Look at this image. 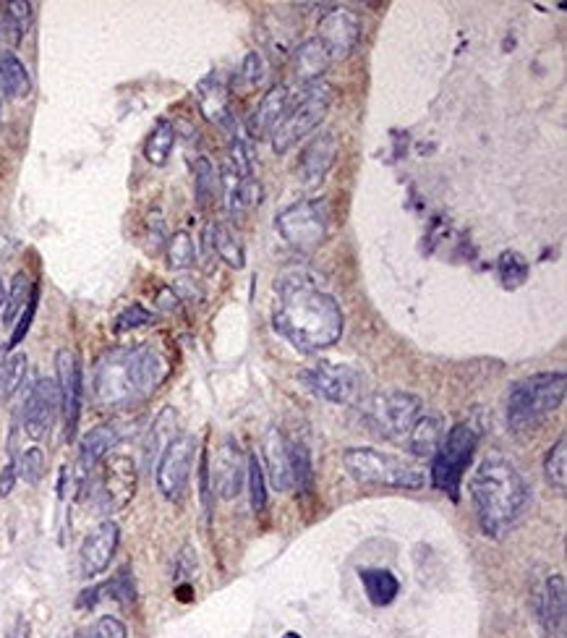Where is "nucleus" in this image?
I'll list each match as a JSON object with an SVG mask.
<instances>
[{
	"instance_id": "1",
	"label": "nucleus",
	"mask_w": 567,
	"mask_h": 638,
	"mask_svg": "<svg viewBox=\"0 0 567 638\" xmlns=\"http://www.w3.org/2000/svg\"><path fill=\"white\" fill-rule=\"evenodd\" d=\"M272 322L298 351L314 353L335 346L343 335L345 314L332 293L322 291L304 270H288L275 280Z\"/></svg>"
},
{
	"instance_id": "2",
	"label": "nucleus",
	"mask_w": 567,
	"mask_h": 638,
	"mask_svg": "<svg viewBox=\"0 0 567 638\" xmlns=\"http://www.w3.org/2000/svg\"><path fill=\"white\" fill-rule=\"evenodd\" d=\"M170 364L152 343L121 346L102 353L92 372V398L105 411H123L144 403L165 382Z\"/></svg>"
},
{
	"instance_id": "3",
	"label": "nucleus",
	"mask_w": 567,
	"mask_h": 638,
	"mask_svg": "<svg viewBox=\"0 0 567 638\" xmlns=\"http://www.w3.org/2000/svg\"><path fill=\"white\" fill-rule=\"evenodd\" d=\"M471 500L476 518L486 537L500 539L531 505V489L518 469L507 458L489 455L473 471Z\"/></svg>"
},
{
	"instance_id": "4",
	"label": "nucleus",
	"mask_w": 567,
	"mask_h": 638,
	"mask_svg": "<svg viewBox=\"0 0 567 638\" xmlns=\"http://www.w3.org/2000/svg\"><path fill=\"white\" fill-rule=\"evenodd\" d=\"M565 372H539L507 390V424L515 435H531L565 403Z\"/></svg>"
},
{
	"instance_id": "5",
	"label": "nucleus",
	"mask_w": 567,
	"mask_h": 638,
	"mask_svg": "<svg viewBox=\"0 0 567 638\" xmlns=\"http://www.w3.org/2000/svg\"><path fill=\"white\" fill-rule=\"evenodd\" d=\"M343 463L348 474L358 484L392 489H421L426 487V471L408 458L385 453L377 448H348L343 453Z\"/></svg>"
},
{
	"instance_id": "6",
	"label": "nucleus",
	"mask_w": 567,
	"mask_h": 638,
	"mask_svg": "<svg viewBox=\"0 0 567 638\" xmlns=\"http://www.w3.org/2000/svg\"><path fill=\"white\" fill-rule=\"evenodd\" d=\"M332 102H335V89L327 82H314L306 84L301 89V95L296 100L288 102V110H285L283 121L272 131V150L277 155H285L288 150H293L304 136H309L311 131L317 129L319 123L324 121V116L330 113Z\"/></svg>"
},
{
	"instance_id": "7",
	"label": "nucleus",
	"mask_w": 567,
	"mask_h": 638,
	"mask_svg": "<svg viewBox=\"0 0 567 638\" xmlns=\"http://www.w3.org/2000/svg\"><path fill=\"white\" fill-rule=\"evenodd\" d=\"M330 204L322 197L298 199L277 212L275 231L298 254H314L330 233Z\"/></svg>"
},
{
	"instance_id": "8",
	"label": "nucleus",
	"mask_w": 567,
	"mask_h": 638,
	"mask_svg": "<svg viewBox=\"0 0 567 638\" xmlns=\"http://www.w3.org/2000/svg\"><path fill=\"white\" fill-rule=\"evenodd\" d=\"M476 445H479L476 429L460 421L453 429H447L442 442H439L437 453L432 455L429 482H432L434 489L445 492L450 500H458L460 482H463L473 455H476Z\"/></svg>"
},
{
	"instance_id": "9",
	"label": "nucleus",
	"mask_w": 567,
	"mask_h": 638,
	"mask_svg": "<svg viewBox=\"0 0 567 638\" xmlns=\"http://www.w3.org/2000/svg\"><path fill=\"white\" fill-rule=\"evenodd\" d=\"M361 416L379 437L387 440H405L411 432L413 421L421 416L419 395L405 393V390H382V393L366 395L358 401Z\"/></svg>"
},
{
	"instance_id": "10",
	"label": "nucleus",
	"mask_w": 567,
	"mask_h": 638,
	"mask_svg": "<svg viewBox=\"0 0 567 638\" xmlns=\"http://www.w3.org/2000/svg\"><path fill=\"white\" fill-rule=\"evenodd\" d=\"M139 487V469L129 453H110L97 466L95 503L102 513H121L129 508Z\"/></svg>"
},
{
	"instance_id": "11",
	"label": "nucleus",
	"mask_w": 567,
	"mask_h": 638,
	"mask_svg": "<svg viewBox=\"0 0 567 638\" xmlns=\"http://www.w3.org/2000/svg\"><path fill=\"white\" fill-rule=\"evenodd\" d=\"M196 440L191 435H178L162 450L160 461L155 466V484L160 495L168 503H181L186 489H189L191 471H194Z\"/></svg>"
},
{
	"instance_id": "12",
	"label": "nucleus",
	"mask_w": 567,
	"mask_h": 638,
	"mask_svg": "<svg viewBox=\"0 0 567 638\" xmlns=\"http://www.w3.org/2000/svg\"><path fill=\"white\" fill-rule=\"evenodd\" d=\"M55 372H58L55 385H58V398H61L63 435H66V442H74L81 419V398H84V374H81V361L76 351L61 348L55 353Z\"/></svg>"
},
{
	"instance_id": "13",
	"label": "nucleus",
	"mask_w": 567,
	"mask_h": 638,
	"mask_svg": "<svg viewBox=\"0 0 567 638\" xmlns=\"http://www.w3.org/2000/svg\"><path fill=\"white\" fill-rule=\"evenodd\" d=\"M301 382L311 393L338 406H351L361 395V374L348 364H319L314 369L301 372Z\"/></svg>"
},
{
	"instance_id": "14",
	"label": "nucleus",
	"mask_w": 567,
	"mask_h": 638,
	"mask_svg": "<svg viewBox=\"0 0 567 638\" xmlns=\"http://www.w3.org/2000/svg\"><path fill=\"white\" fill-rule=\"evenodd\" d=\"M61 411L58 385L50 377H40L29 387L24 406H21V427L32 440H42L55 424V416Z\"/></svg>"
},
{
	"instance_id": "15",
	"label": "nucleus",
	"mask_w": 567,
	"mask_h": 638,
	"mask_svg": "<svg viewBox=\"0 0 567 638\" xmlns=\"http://www.w3.org/2000/svg\"><path fill=\"white\" fill-rule=\"evenodd\" d=\"M207 466H210V487L212 495L220 497V500H233L241 492L243 482H246V466H249V458L243 455V450L238 448L236 440H223L217 445V450L212 453V458H207Z\"/></svg>"
},
{
	"instance_id": "16",
	"label": "nucleus",
	"mask_w": 567,
	"mask_h": 638,
	"mask_svg": "<svg viewBox=\"0 0 567 638\" xmlns=\"http://www.w3.org/2000/svg\"><path fill=\"white\" fill-rule=\"evenodd\" d=\"M361 16L351 8H335L324 14L317 27V40L322 42L332 61H343L361 42Z\"/></svg>"
},
{
	"instance_id": "17",
	"label": "nucleus",
	"mask_w": 567,
	"mask_h": 638,
	"mask_svg": "<svg viewBox=\"0 0 567 638\" xmlns=\"http://www.w3.org/2000/svg\"><path fill=\"white\" fill-rule=\"evenodd\" d=\"M121 544V529L115 521L97 523L95 529L89 531L79 550V568L84 578H97L100 573L108 571V565L113 563L115 552Z\"/></svg>"
},
{
	"instance_id": "18",
	"label": "nucleus",
	"mask_w": 567,
	"mask_h": 638,
	"mask_svg": "<svg viewBox=\"0 0 567 638\" xmlns=\"http://www.w3.org/2000/svg\"><path fill=\"white\" fill-rule=\"evenodd\" d=\"M340 155V142L335 134H319L314 136L298 157L296 176L298 184L304 189H314L324 181V176L330 173L332 165L338 163Z\"/></svg>"
},
{
	"instance_id": "19",
	"label": "nucleus",
	"mask_w": 567,
	"mask_h": 638,
	"mask_svg": "<svg viewBox=\"0 0 567 638\" xmlns=\"http://www.w3.org/2000/svg\"><path fill=\"white\" fill-rule=\"evenodd\" d=\"M121 442V429L115 424H100V427L89 429L87 435L79 442V455H76V474L79 484L89 482L95 469L110 455V450Z\"/></svg>"
},
{
	"instance_id": "20",
	"label": "nucleus",
	"mask_w": 567,
	"mask_h": 638,
	"mask_svg": "<svg viewBox=\"0 0 567 638\" xmlns=\"http://www.w3.org/2000/svg\"><path fill=\"white\" fill-rule=\"evenodd\" d=\"M262 469L270 479L275 492H291L293 489V463H291V440L280 432L270 429L262 442Z\"/></svg>"
},
{
	"instance_id": "21",
	"label": "nucleus",
	"mask_w": 567,
	"mask_h": 638,
	"mask_svg": "<svg viewBox=\"0 0 567 638\" xmlns=\"http://www.w3.org/2000/svg\"><path fill=\"white\" fill-rule=\"evenodd\" d=\"M539 610L541 628L549 638H565V618H567V591H565V576L562 573H552L547 578V584L541 589V597L536 602Z\"/></svg>"
},
{
	"instance_id": "22",
	"label": "nucleus",
	"mask_w": 567,
	"mask_h": 638,
	"mask_svg": "<svg viewBox=\"0 0 567 638\" xmlns=\"http://www.w3.org/2000/svg\"><path fill=\"white\" fill-rule=\"evenodd\" d=\"M288 102H291V92L285 84H277L272 87L267 95L262 97V102L257 105V110L249 116V123H246V129H249V136L254 139H262V136H270L272 131L280 126L283 121L285 110H288Z\"/></svg>"
},
{
	"instance_id": "23",
	"label": "nucleus",
	"mask_w": 567,
	"mask_h": 638,
	"mask_svg": "<svg viewBox=\"0 0 567 638\" xmlns=\"http://www.w3.org/2000/svg\"><path fill=\"white\" fill-rule=\"evenodd\" d=\"M204 244H207V249H210L217 259H223L228 267L241 270V267L246 265L243 241L228 223H220V220L207 223V228H204Z\"/></svg>"
},
{
	"instance_id": "24",
	"label": "nucleus",
	"mask_w": 567,
	"mask_h": 638,
	"mask_svg": "<svg viewBox=\"0 0 567 638\" xmlns=\"http://www.w3.org/2000/svg\"><path fill=\"white\" fill-rule=\"evenodd\" d=\"M445 437V419L442 414H421L413 421L411 432L405 435V445L416 458H432L439 442Z\"/></svg>"
},
{
	"instance_id": "25",
	"label": "nucleus",
	"mask_w": 567,
	"mask_h": 638,
	"mask_svg": "<svg viewBox=\"0 0 567 638\" xmlns=\"http://www.w3.org/2000/svg\"><path fill=\"white\" fill-rule=\"evenodd\" d=\"M332 58L327 55L322 42L317 37L301 42L293 53V74L301 79L304 84H314L319 76H324V71L330 68Z\"/></svg>"
},
{
	"instance_id": "26",
	"label": "nucleus",
	"mask_w": 567,
	"mask_h": 638,
	"mask_svg": "<svg viewBox=\"0 0 567 638\" xmlns=\"http://www.w3.org/2000/svg\"><path fill=\"white\" fill-rule=\"evenodd\" d=\"M196 97H199V108H202L207 121L217 123L220 129H230V126H233L228 92L220 87V82H217L215 76H207V79L196 87Z\"/></svg>"
},
{
	"instance_id": "27",
	"label": "nucleus",
	"mask_w": 567,
	"mask_h": 638,
	"mask_svg": "<svg viewBox=\"0 0 567 638\" xmlns=\"http://www.w3.org/2000/svg\"><path fill=\"white\" fill-rule=\"evenodd\" d=\"M361 576V584H364L366 597L374 607H387L395 602V597L400 594V581L398 576L387 568H361L358 571Z\"/></svg>"
},
{
	"instance_id": "28",
	"label": "nucleus",
	"mask_w": 567,
	"mask_h": 638,
	"mask_svg": "<svg viewBox=\"0 0 567 638\" xmlns=\"http://www.w3.org/2000/svg\"><path fill=\"white\" fill-rule=\"evenodd\" d=\"M178 416L173 408H165L160 416L155 419L152 429H149L147 440H144V458H147V466H157L162 450L168 448L170 442L178 437Z\"/></svg>"
},
{
	"instance_id": "29",
	"label": "nucleus",
	"mask_w": 567,
	"mask_h": 638,
	"mask_svg": "<svg viewBox=\"0 0 567 638\" xmlns=\"http://www.w3.org/2000/svg\"><path fill=\"white\" fill-rule=\"evenodd\" d=\"M0 92L11 100H24L32 92V76L14 53L0 55Z\"/></svg>"
},
{
	"instance_id": "30",
	"label": "nucleus",
	"mask_w": 567,
	"mask_h": 638,
	"mask_svg": "<svg viewBox=\"0 0 567 638\" xmlns=\"http://www.w3.org/2000/svg\"><path fill=\"white\" fill-rule=\"evenodd\" d=\"M173 147H176V126L170 121H157L155 129L149 131L147 142H144V157H147L149 165L162 168L168 163Z\"/></svg>"
},
{
	"instance_id": "31",
	"label": "nucleus",
	"mask_w": 567,
	"mask_h": 638,
	"mask_svg": "<svg viewBox=\"0 0 567 638\" xmlns=\"http://www.w3.org/2000/svg\"><path fill=\"white\" fill-rule=\"evenodd\" d=\"M194 189H196V204L202 210H210L215 204L217 194H220V176H217L215 165L210 163V157L199 155L194 160Z\"/></svg>"
},
{
	"instance_id": "32",
	"label": "nucleus",
	"mask_w": 567,
	"mask_h": 638,
	"mask_svg": "<svg viewBox=\"0 0 567 638\" xmlns=\"http://www.w3.org/2000/svg\"><path fill=\"white\" fill-rule=\"evenodd\" d=\"M32 24V3L16 0V3H3V34L11 45H19L29 32Z\"/></svg>"
},
{
	"instance_id": "33",
	"label": "nucleus",
	"mask_w": 567,
	"mask_h": 638,
	"mask_svg": "<svg viewBox=\"0 0 567 638\" xmlns=\"http://www.w3.org/2000/svg\"><path fill=\"white\" fill-rule=\"evenodd\" d=\"M34 291V283L29 280L27 272H16L14 280H11V288H8V296L3 301V325H14L19 314L24 312V306L29 304Z\"/></svg>"
},
{
	"instance_id": "34",
	"label": "nucleus",
	"mask_w": 567,
	"mask_h": 638,
	"mask_svg": "<svg viewBox=\"0 0 567 638\" xmlns=\"http://www.w3.org/2000/svg\"><path fill=\"white\" fill-rule=\"evenodd\" d=\"M497 275H500L502 286H505L507 291H515V288L526 286L528 283L531 265H528V259L520 252L507 249V252H502L500 259H497Z\"/></svg>"
},
{
	"instance_id": "35",
	"label": "nucleus",
	"mask_w": 567,
	"mask_h": 638,
	"mask_svg": "<svg viewBox=\"0 0 567 638\" xmlns=\"http://www.w3.org/2000/svg\"><path fill=\"white\" fill-rule=\"evenodd\" d=\"M544 476H547L549 487L557 489V492H565L567 487V437L562 435L560 440L554 442L549 448L547 458H544Z\"/></svg>"
},
{
	"instance_id": "36",
	"label": "nucleus",
	"mask_w": 567,
	"mask_h": 638,
	"mask_svg": "<svg viewBox=\"0 0 567 638\" xmlns=\"http://www.w3.org/2000/svg\"><path fill=\"white\" fill-rule=\"evenodd\" d=\"M165 257H168L170 270H189L196 265V244L191 233L178 231L168 238L165 246Z\"/></svg>"
},
{
	"instance_id": "37",
	"label": "nucleus",
	"mask_w": 567,
	"mask_h": 638,
	"mask_svg": "<svg viewBox=\"0 0 567 638\" xmlns=\"http://www.w3.org/2000/svg\"><path fill=\"white\" fill-rule=\"evenodd\" d=\"M246 479H249V500H251V508L254 513H262L267 508V476H264L262 469V461H259L257 455H249V466H246Z\"/></svg>"
},
{
	"instance_id": "38",
	"label": "nucleus",
	"mask_w": 567,
	"mask_h": 638,
	"mask_svg": "<svg viewBox=\"0 0 567 638\" xmlns=\"http://www.w3.org/2000/svg\"><path fill=\"white\" fill-rule=\"evenodd\" d=\"M291 463H293V487L301 492H309L314 482V471H311V455L304 442L291 440Z\"/></svg>"
},
{
	"instance_id": "39",
	"label": "nucleus",
	"mask_w": 567,
	"mask_h": 638,
	"mask_svg": "<svg viewBox=\"0 0 567 638\" xmlns=\"http://www.w3.org/2000/svg\"><path fill=\"white\" fill-rule=\"evenodd\" d=\"M157 319L155 312H149L144 304H129L123 309L113 322V333L115 335H123V333H131V330H139V327H147L152 325Z\"/></svg>"
},
{
	"instance_id": "40",
	"label": "nucleus",
	"mask_w": 567,
	"mask_h": 638,
	"mask_svg": "<svg viewBox=\"0 0 567 638\" xmlns=\"http://www.w3.org/2000/svg\"><path fill=\"white\" fill-rule=\"evenodd\" d=\"M16 471L27 484H40L42 476H45V453H42V448L32 445V448L24 450L19 455V461H16Z\"/></svg>"
},
{
	"instance_id": "41",
	"label": "nucleus",
	"mask_w": 567,
	"mask_h": 638,
	"mask_svg": "<svg viewBox=\"0 0 567 638\" xmlns=\"http://www.w3.org/2000/svg\"><path fill=\"white\" fill-rule=\"evenodd\" d=\"M230 168L236 170L238 176L241 178H254V173H257V160H254V152H251V147L246 142H241V139H236L233 142V147H230Z\"/></svg>"
},
{
	"instance_id": "42",
	"label": "nucleus",
	"mask_w": 567,
	"mask_h": 638,
	"mask_svg": "<svg viewBox=\"0 0 567 638\" xmlns=\"http://www.w3.org/2000/svg\"><path fill=\"white\" fill-rule=\"evenodd\" d=\"M102 594H110V599L121 602V605H131L136 599V586L131 581V573L121 571L115 578H110L108 584H102Z\"/></svg>"
},
{
	"instance_id": "43",
	"label": "nucleus",
	"mask_w": 567,
	"mask_h": 638,
	"mask_svg": "<svg viewBox=\"0 0 567 638\" xmlns=\"http://www.w3.org/2000/svg\"><path fill=\"white\" fill-rule=\"evenodd\" d=\"M79 638H129V628H126V623L121 618L105 615L89 631L79 633Z\"/></svg>"
},
{
	"instance_id": "44",
	"label": "nucleus",
	"mask_w": 567,
	"mask_h": 638,
	"mask_svg": "<svg viewBox=\"0 0 567 638\" xmlns=\"http://www.w3.org/2000/svg\"><path fill=\"white\" fill-rule=\"evenodd\" d=\"M267 76V68H264V58L259 53H249L241 63V79L246 82L249 89H257Z\"/></svg>"
},
{
	"instance_id": "45",
	"label": "nucleus",
	"mask_w": 567,
	"mask_h": 638,
	"mask_svg": "<svg viewBox=\"0 0 567 638\" xmlns=\"http://www.w3.org/2000/svg\"><path fill=\"white\" fill-rule=\"evenodd\" d=\"M196 573V555L191 547H183L181 555L176 557V578L178 581H186Z\"/></svg>"
},
{
	"instance_id": "46",
	"label": "nucleus",
	"mask_w": 567,
	"mask_h": 638,
	"mask_svg": "<svg viewBox=\"0 0 567 638\" xmlns=\"http://www.w3.org/2000/svg\"><path fill=\"white\" fill-rule=\"evenodd\" d=\"M170 291L176 293L178 301H199L202 299V288L196 286V280H189V278L176 280V283L170 286Z\"/></svg>"
},
{
	"instance_id": "47",
	"label": "nucleus",
	"mask_w": 567,
	"mask_h": 638,
	"mask_svg": "<svg viewBox=\"0 0 567 638\" xmlns=\"http://www.w3.org/2000/svg\"><path fill=\"white\" fill-rule=\"evenodd\" d=\"M16 479H19V471H16V461L11 458V463H6V469L0 471V497H8L14 492Z\"/></svg>"
},
{
	"instance_id": "48",
	"label": "nucleus",
	"mask_w": 567,
	"mask_h": 638,
	"mask_svg": "<svg viewBox=\"0 0 567 638\" xmlns=\"http://www.w3.org/2000/svg\"><path fill=\"white\" fill-rule=\"evenodd\" d=\"M100 594H102V586H92V589H84L76 599V607L79 610H92V607L100 602Z\"/></svg>"
},
{
	"instance_id": "49",
	"label": "nucleus",
	"mask_w": 567,
	"mask_h": 638,
	"mask_svg": "<svg viewBox=\"0 0 567 638\" xmlns=\"http://www.w3.org/2000/svg\"><path fill=\"white\" fill-rule=\"evenodd\" d=\"M6 638H29V623H27V620H19V623L14 625V631L8 633Z\"/></svg>"
},
{
	"instance_id": "50",
	"label": "nucleus",
	"mask_w": 567,
	"mask_h": 638,
	"mask_svg": "<svg viewBox=\"0 0 567 638\" xmlns=\"http://www.w3.org/2000/svg\"><path fill=\"white\" fill-rule=\"evenodd\" d=\"M3 301H6V293H3V280H0V306H3Z\"/></svg>"
},
{
	"instance_id": "51",
	"label": "nucleus",
	"mask_w": 567,
	"mask_h": 638,
	"mask_svg": "<svg viewBox=\"0 0 567 638\" xmlns=\"http://www.w3.org/2000/svg\"><path fill=\"white\" fill-rule=\"evenodd\" d=\"M283 638H301V636H298V633H285Z\"/></svg>"
},
{
	"instance_id": "52",
	"label": "nucleus",
	"mask_w": 567,
	"mask_h": 638,
	"mask_svg": "<svg viewBox=\"0 0 567 638\" xmlns=\"http://www.w3.org/2000/svg\"><path fill=\"white\" fill-rule=\"evenodd\" d=\"M0 95H3V92H0ZM0 105H3V100H0Z\"/></svg>"
}]
</instances>
